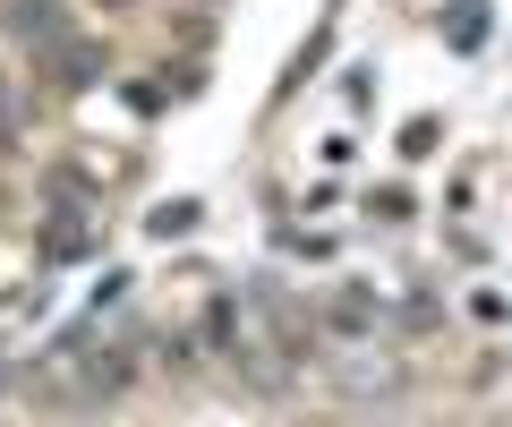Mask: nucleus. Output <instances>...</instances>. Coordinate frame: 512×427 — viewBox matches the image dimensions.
Returning a JSON list of instances; mask_svg holds the SVG:
<instances>
[{"mask_svg":"<svg viewBox=\"0 0 512 427\" xmlns=\"http://www.w3.org/2000/svg\"><path fill=\"white\" fill-rule=\"evenodd\" d=\"M197 223H205V205H197V197H163V205L146 214V231H154V240H188Z\"/></svg>","mask_w":512,"mask_h":427,"instance_id":"nucleus-4","label":"nucleus"},{"mask_svg":"<svg viewBox=\"0 0 512 427\" xmlns=\"http://www.w3.org/2000/svg\"><path fill=\"white\" fill-rule=\"evenodd\" d=\"M0 35L18 43V52H52V43H69V0H9Z\"/></svg>","mask_w":512,"mask_h":427,"instance_id":"nucleus-1","label":"nucleus"},{"mask_svg":"<svg viewBox=\"0 0 512 427\" xmlns=\"http://www.w3.org/2000/svg\"><path fill=\"white\" fill-rule=\"evenodd\" d=\"M52 69H60V86H103L111 77V60H103V43H52Z\"/></svg>","mask_w":512,"mask_h":427,"instance_id":"nucleus-3","label":"nucleus"},{"mask_svg":"<svg viewBox=\"0 0 512 427\" xmlns=\"http://www.w3.org/2000/svg\"><path fill=\"white\" fill-rule=\"evenodd\" d=\"M444 146V120H410L402 129V154H436Z\"/></svg>","mask_w":512,"mask_h":427,"instance_id":"nucleus-10","label":"nucleus"},{"mask_svg":"<svg viewBox=\"0 0 512 427\" xmlns=\"http://www.w3.org/2000/svg\"><path fill=\"white\" fill-rule=\"evenodd\" d=\"M205 342H222V351L239 342V308H231V299H214V308H205Z\"/></svg>","mask_w":512,"mask_h":427,"instance_id":"nucleus-9","label":"nucleus"},{"mask_svg":"<svg viewBox=\"0 0 512 427\" xmlns=\"http://www.w3.org/2000/svg\"><path fill=\"white\" fill-rule=\"evenodd\" d=\"M35 257H43V265H77V257H94V223H86V205H52V223H43Z\"/></svg>","mask_w":512,"mask_h":427,"instance_id":"nucleus-2","label":"nucleus"},{"mask_svg":"<svg viewBox=\"0 0 512 427\" xmlns=\"http://www.w3.org/2000/svg\"><path fill=\"white\" fill-rule=\"evenodd\" d=\"M333 325H342V334H367V325H376V299H367V291H350L342 308H333Z\"/></svg>","mask_w":512,"mask_h":427,"instance_id":"nucleus-8","label":"nucleus"},{"mask_svg":"<svg viewBox=\"0 0 512 427\" xmlns=\"http://www.w3.org/2000/svg\"><path fill=\"white\" fill-rule=\"evenodd\" d=\"M444 35H453V52H478V43H487V0H461V9H444Z\"/></svg>","mask_w":512,"mask_h":427,"instance_id":"nucleus-5","label":"nucleus"},{"mask_svg":"<svg viewBox=\"0 0 512 427\" xmlns=\"http://www.w3.org/2000/svg\"><path fill=\"white\" fill-rule=\"evenodd\" d=\"M86 385H94V402H111V393L128 385V359H111V351H94V359H86Z\"/></svg>","mask_w":512,"mask_h":427,"instance_id":"nucleus-7","label":"nucleus"},{"mask_svg":"<svg viewBox=\"0 0 512 427\" xmlns=\"http://www.w3.org/2000/svg\"><path fill=\"white\" fill-rule=\"evenodd\" d=\"M103 9H137V0H103Z\"/></svg>","mask_w":512,"mask_h":427,"instance_id":"nucleus-11","label":"nucleus"},{"mask_svg":"<svg viewBox=\"0 0 512 427\" xmlns=\"http://www.w3.org/2000/svg\"><path fill=\"white\" fill-rule=\"evenodd\" d=\"M325 52H333V18H325V26H316V35H308V52L291 60V77H282V86H308V77L325 69Z\"/></svg>","mask_w":512,"mask_h":427,"instance_id":"nucleus-6","label":"nucleus"}]
</instances>
